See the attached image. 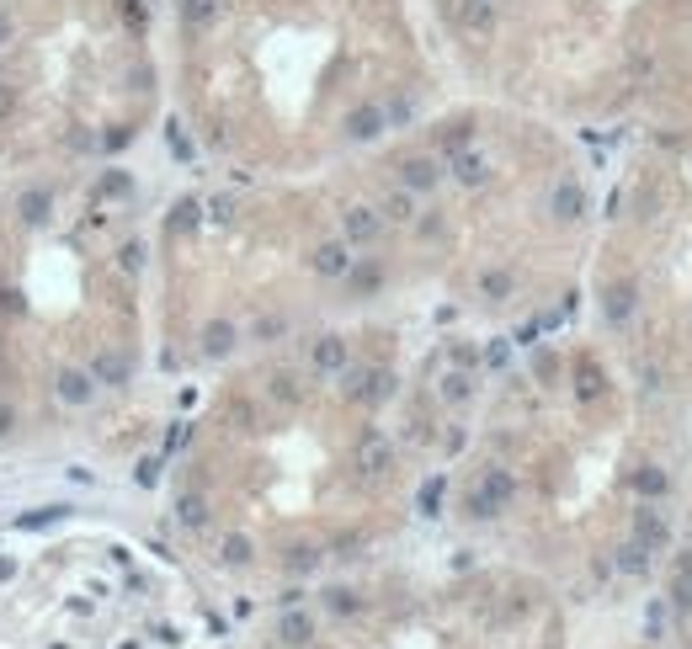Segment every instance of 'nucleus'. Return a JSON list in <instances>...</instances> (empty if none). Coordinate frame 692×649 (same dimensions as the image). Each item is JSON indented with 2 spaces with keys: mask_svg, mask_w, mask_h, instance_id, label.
Masks as SVG:
<instances>
[{
  "mask_svg": "<svg viewBox=\"0 0 692 649\" xmlns=\"http://www.w3.org/2000/svg\"><path fill=\"white\" fill-rule=\"evenodd\" d=\"M512 495H517V479H512V473L506 469H485L479 479H474V490H469V517L485 522V517H496Z\"/></svg>",
  "mask_w": 692,
  "mask_h": 649,
  "instance_id": "1",
  "label": "nucleus"
},
{
  "mask_svg": "<svg viewBox=\"0 0 692 649\" xmlns=\"http://www.w3.org/2000/svg\"><path fill=\"white\" fill-rule=\"evenodd\" d=\"M341 235H346V245H373V239L384 235V213L378 208H346L341 213Z\"/></svg>",
  "mask_w": 692,
  "mask_h": 649,
  "instance_id": "2",
  "label": "nucleus"
},
{
  "mask_svg": "<svg viewBox=\"0 0 692 649\" xmlns=\"http://www.w3.org/2000/svg\"><path fill=\"white\" fill-rule=\"evenodd\" d=\"M54 394L64 400V405H75V410H80V405H91V400H96V378H91V373H80V367H64V373L54 378Z\"/></svg>",
  "mask_w": 692,
  "mask_h": 649,
  "instance_id": "3",
  "label": "nucleus"
},
{
  "mask_svg": "<svg viewBox=\"0 0 692 649\" xmlns=\"http://www.w3.org/2000/svg\"><path fill=\"white\" fill-rule=\"evenodd\" d=\"M437 181H442V166H437L432 155H410V160L400 166V186H405V192H432Z\"/></svg>",
  "mask_w": 692,
  "mask_h": 649,
  "instance_id": "4",
  "label": "nucleus"
},
{
  "mask_svg": "<svg viewBox=\"0 0 692 649\" xmlns=\"http://www.w3.org/2000/svg\"><path fill=\"white\" fill-rule=\"evenodd\" d=\"M309 261H314L320 277H346V272H351V245H346V239H325V245H314Z\"/></svg>",
  "mask_w": 692,
  "mask_h": 649,
  "instance_id": "5",
  "label": "nucleus"
},
{
  "mask_svg": "<svg viewBox=\"0 0 692 649\" xmlns=\"http://www.w3.org/2000/svg\"><path fill=\"white\" fill-rule=\"evenodd\" d=\"M389 464H395V447H389L378 431H368V437L357 442V469L362 473H384Z\"/></svg>",
  "mask_w": 692,
  "mask_h": 649,
  "instance_id": "6",
  "label": "nucleus"
},
{
  "mask_svg": "<svg viewBox=\"0 0 692 649\" xmlns=\"http://www.w3.org/2000/svg\"><path fill=\"white\" fill-rule=\"evenodd\" d=\"M634 537L644 548H666L671 543V527H666V517L655 511V506H639L634 511Z\"/></svg>",
  "mask_w": 692,
  "mask_h": 649,
  "instance_id": "7",
  "label": "nucleus"
},
{
  "mask_svg": "<svg viewBox=\"0 0 692 649\" xmlns=\"http://www.w3.org/2000/svg\"><path fill=\"white\" fill-rule=\"evenodd\" d=\"M91 378H96V383H107V389H117V383H128V378H133V362H128L123 352H96Z\"/></svg>",
  "mask_w": 692,
  "mask_h": 649,
  "instance_id": "8",
  "label": "nucleus"
},
{
  "mask_svg": "<svg viewBox=\"0 0 692 649\" xmlns=\"http://www.w3.org/2000/svg\"><path fill=\"white\" fill-rule=\"evenodd\" d=\"M549 208H554V219H560V224H576L580 213H586V192H580L576 181H560V186H554V197H549Z\"/></svg>",
  "mask_w": 692,
  "mask_h": 649,
  "instance_id": "9",
  "label": "nucleus"
},
{
  "mask_svg": "<svg viewBox=\"0 0 692 649\" xmlns=\"http://www.w3.org/2000/svg\"><path fill=\"white\" fill-rule=\"evenodd\" d=\"M453 16H459L463 32H490V22H496V0H459Z\"/></svg>",
  "mask_w": 692,
  "mask_h": 649,
  "instance_id": "10",
  "label": "nucleus"
},
{
  "mask_svg": "<svg viewBox=\"0 0 692 649\" xmlns=\"http://www.w3.org/2000/svg\"><path fill=\"white\" fill-rule=\"evenodd\" d=\"M309 362H314V373H341L346 367V341L341 336H320V341L309 347Z\"/></svg>",
  "mask_w": 692,
  "mask_h": 649,
  "instance_id": "11",
  "label": "nucleus"
},
{
  "mask_svg": "<svg viewBox=\"0 0 692 649\" xmlns=\"http://www.w3.org/2000/svg\"><path fill=\"white\" fill-rule=\"evenodd\" d=\"M634 283H613L607 288V298H602V309H607V325H629L634 320Z\"/></svg>",
  "mask_w": 692,
  "mask_h": 649,
  "instance_id": "12",
  "label": "nucleus"
},
{
  "mask_svg": "<svg viewBox=\"0 0 692 649\" xmlns=\"http://www.w3.org/2000/svg\"><path fill=\"white\" fill-rule=\"evenodd\" d=\"M346 133L357 139V144H368V139H378L384 133V107H373V102H362L351 118H346Z\"/></svg>",
  "mask_w": 692,
  "mask_h": 649,
  "instance_id": "13",
  "label": "nucleus"
},
{
  "mask_svg": "<svg viewBox=\"0 0 692 649\" xmlns=\"http://www.w3.org/2000/svg\"><path fill=\"white\" fill-rule=\"evenodd\" d=\"M453 176H459L463 186H479V181L490 176V166H485L479 149H459V155H453Z\"/></svg>",
  "mask_w": 692,
  "mask_h": 649,
  "instance_id": "14",
  "label": "nucleus"
},
{
  "mask_svg": "<svg viewBox=\"0 0 692 649\" xmlns=\"http://www.w3.org/2000/svg\"><path fill=\"white\" fill-rule=\"evenodd\" d=\"M49 203H54V197H49L43 186H32V192H22V197H16V213H22L27 224H43V219H49Z\"/></svg>",
  "mask_w": 692,
  "mask_h": 649,
  "instance_id": "15",
  "label": "nucleus"
},
{
  "mask_svg": "<svg viewBox=\"0 0 692 649\" xmlns=\"http://www.w3.org/2000/svg\"><path fill=\"white\" fill-rule=\"evenodd\" d=\"M278 634H283L288 644H309V639H314V617H309V612H283Z\"/></svg>",
  "mask_w": 692,
  "mask_h": 649,
  "instance_id": "16",
  "label": "nucleus"
},
{
  "mask_svg": "<svg viewBox=\"0 0 692 649\" xmlns=\"http://www.w3.org/2000/svg\"><path fill=\"white\" fill-rule=\"evenodd\" d=\"M613 564H618L624 575H644V570H650V548H644L639 537H629V543L618 548V559H613Z\"/></svg>",
  "mask_w": 692,
  "mask_h": 649,
  "instance_id": "17",
  "label": "nucleus"
},
{
  "mask_svg": "<svg viewBox=\"0 0 692 649\" xmlns=\"http://www.w3.org/2000/svg\"><path fill=\"white\" fill-rule=\"evenodd\" d=\"M230 347H234V325L230 320H214V325L203 330V352L208 356H230Z\"/></svg>",
  "mask_w": 692,
  "mask_h": 649,
  "instance_id": "18",
  "label": "nucleus"
},
{
  "mask_svg": "<svg viewBox=\"0 0 692 649\" xmlns=\"http://www.w3.org/2000/svg\"><path fill=\"white\" fill-rule=\"evenodd\" d=\"M219 5H224V0H181V22H187V27H208V22L219 16Z\"/></svg>",
  "mask_w": 692,
  "mask_h": 649,
  "instance_id": "19",
  "label": "nucleus"
},
{
  "mask_svg": "<svg viewBox=\"0 0 692 649\" xmlns=\"http://www.w3.org/2000/svg\"><path fill=\"white\" fill-rule=\"evenodd\" d=\"M378 213H384V219H395V224H405V219H415V192H405V186H400V192H389Z\"/></svg>",
  "mask_w": 692,
  "mask_h": 649,
  "instance_id": "20",
  "label": "nucleus"
},
{
  "mask_svg": "<svg viewBox=\"0 0 692 649\" xmlns=\"http://www.w3.org/2000/svg\"><path fill=\"white\" fill-rule=\"evenodd\" d=\"M634 490L644 495V500H655V495H666V490H671V479L655 469V464H644V469L634 473Z\"/></svg>",
  "mask_w": 692,
  "mask_h": 649,
  "instance_id": "21",
  "label": "nucleus"
},
{
  "mask_svg": "<svg viewBox=\"0 0 692 649\" xmlns=\"http://www.w3.org/2000/svg\"><path fill=\"white\" fill-rule=\"evenodd\" d=\"M479 293L490 298V303H501V298L512 293V272H496V266H490V272L479 277Z\"/></svg>",
  "mask_w": 692,
  "mask_h": 649,
  "instance_id": "22",
  "label": "nucleus"
},
{
  "mask_svg": "<svg viewBox=\"0 0 692 649\" xmlns=\"http://www.w3.org/2000/svg\"><path fill=\"white\" fill-rule=\"evenodd\" d=\"M314 564H320V548H314V543H293L288 548V570L293 575H309Z\"/></svg>",
  "mask_w": 692,
  "mask_h": 649,
  "instance_id": "23",
  "label": "nucleus"
},
{
  "mask_svg": "<svg viewBox=\"0 0 692 649\" xmlns=\"http://www.w3.org/2000/svg\"><path fill=\"white\" fill-rule=\"evenodd\" d=\"M176 517H181V527H203V522H208V506H203V500H197V495H181V506H176Z\"/></svg>",
  "mask_w": 692,
  "mask_h": 649,
  "instance_id": "24",
  "label": "nucleus"
},
{
  "mask_svg": "<svg viewBox=\"0 0 692 649\" xmlns=\"http://www.w3.org/2000/svg\"><path fill=\"white\" fill-rule=\"evenodd\" d=\"M576 394L580 400H596V394H602V373H596L591 362H580L576 367Z\"/></svg>",
  "mask_w": 692,
  "mask_h": 649,
  "instance_id": "25",
  "label": "nucleus"
},
{
  "mask_svg": "<svg viewBox=\"0 0 692 649\" xmlns=\"http://www.w3.org/2000/svg\"><path fill=\"white\" fill-rule=\"evenodd\" d=\"M224 564H250V537H224Z\"/></svg>",
  "mask_w": 692,
  "mask_h": 649,
  "instance_id": "26",
  "label": "nucleus"
},
{
  "mask_svg": "<svg viewBox=\"0 0 692 649\" xmlns=\"http://www.w3.org/2000/svg\"><path fill=\"white\" fill-rule=\"evenodd\" d=\"M437 506H442V479H426V484H421V511L437 517Z\"/></svg>",
  "mask_w": 692,
  "mask_h": 649,
  "instance_id": "27",
  "label": "nucleus"
},
{
  "mask_svg": "<svg viewBox=\"0 0 692 649\" xmlns=\"http://www.w3.org/2000/svg\"><path fill=\"white\" fill-rule=\"evenodd\" d=\"M671 596H677L682 612H692V575H671Z\"/></svg>",
  "mask_w": 692,
  "mask_h": 649,
  "instance_id": "28",
  "label": "nucleus"
},
{
  "mask_svg": "<svg viewBox=\"0 0 692 649\" xmlns=\"http://www.w3.org/2000/svg\"><path fill=\"white\" fill-rule=\"evenodd\" d=\"M442 400H469V378H463V373H448V378H442Z\"/></svg>",
  "mask_w": 692,
  "mask_h": 649,
  "instance_id": "29",
  "label": "nucleus"
},
{
  "mask_svg": "<svg viewBox=\"0 0 692 649\" xmlns=\"http://www.w3.org/2000/svg\"><path fill=\"white\" fill-rule=\"evenodd\" d=\"M346 277H351L357 293H373V288H378V272H373V266H357V272H346Z\"/></svg>",
  "mask_w": 692,
  "mask_h": 649,
  "instance_id": "30",
  "label": "nucleus"
},
{
  "mask_svg": "<svg viewBox=\"0 0 692 649\" xmlns=\"http://www.w3.org/2000/svg\"><path fill=\"white\" fill-rule=\"evenodd\" d=\"M272 394H278V400H288V405H293V400H298V383H293L288 373H278V378H272Z\"/></svg>",
  "mask_w": 692,
  "mask_h": 649,
  "instance_id": "31",
  "label": "nucleus"
},
{
  "mask_svg": "<svg viewBox=\"0 0 692 649\" xmlns=\"http://www.w3.org/2000/svg\"><path fill=\"white\" fill-rule=\"evenodd\" d=\"M197 224V203H176V230H192Z\"/></svg>",
  "mask_w": 692,
  "mask_h": 649,
  "instance_id": "32",
  "label": "nucleus"
},
{
  "mask_svg": "<svg viewBox=\"0 0 692 649\" xmlns=\"http://www.w3.org/2000/svg\"><path fill=\"white\" fill-rule=\"evenodd\" d=\"M325 607H331V612H351L357 601H351V590H331V596H325Z\"/></svg>",
  "mask_w": 692,
  "mask_h": 649,
  "instance_id": "33",
  "label": "nucleus"
},
{
  "mask_svg": "<svg viewBox=\"0 0 692 649\" xmlns=\"http://www.w3.org/2000/svg\"><path fill=\"white\" fill-rule=\"evenodd\" d=\"M11 113H16V86L0 80V118H11Z\"/></svg>",
  "mask_w": 692,
  "mask_h": 649,
  "instance_id": "34",
  "label": "nucleus"
},
{
  "mask_svg": "<svg viewBox=\"0 0 692 649\" xmlns=\"http://www.w3.org/2000/svg\"><path fill=\"white\" fill-rule=\"evenodd\" d=\"M102 192H107V197H123V192H128V181H123V176H107V181H102Z\"/></svg>",
  "mask_w": 692,
  "mask_h": 649,
  "instance_id": "35",
  "label": "nucleus"
},
{
  "mask_svg": "<svg viewBox=\"0 0 692 649\" xmlns=\"http://www.w3.org/2000/svg\"><path fill=\"white\" fill-rule=\"evenodd\" d=\"M11 426H16V410H11V405H0V437H5Z\"/></svg>",
  "mask_w": 692,
  "mask_h": 649,
  "instance_id": "36",
  "label": "nucleus"
},
{
  "mask_svg": "<svg viewBox=\"0 0 692 649\" xmlns=\"http://www.w3.org/2000/svg\"><path fill=\"white\" fill-rule=\"evenodd\" d=\"M5 38H11V16H0V43H5Z\"/></svg>",
  "mask_w": 692,
  "mask_h": 649,
  "instance_id": "37",
  "label": "nucleus"
}]
</instances>
